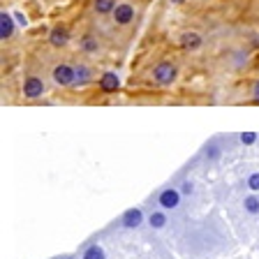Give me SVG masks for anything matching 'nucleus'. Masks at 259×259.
I'll return each mask as SVG.
<instances>
[{
  "label": "nucleus",
  "mask_w": 259,
  "mask_h": 259,
  "mask_svg": "<svg viewBox=\"0 0 259 259\" xmlns=\"http://www.w3.org/2000/svg\"><path fill=\"white\" fill-rule=\"evenodd\" d=\"M243 206H245V210L248 213H259V197H254V194H250V197H245V201H243Z\"/></svg>",
  "instance_id": "obj_14"
},
{
  "label": "nucleus",
  "mask_w": 259,
  "mask_h": 259,
  "mask_svg": "<svg viewBox=\"0 0 259 259\" xmlns=\"http://www.w3.org/2000/svg\"><path fill=\"white\" fill-rule=\"evenodd\" d=\"M248 188L252 190V192H259V174H250V178H248Z\"/></svg>",
  "instance_id": "obj_16"
},
{
  "label": "nucleus",
  "mask_w": 259,
  "mask_h": 259,
  "mask_svg": "<svg viewBox=\"0 0 259 259\" xmlns=\"http://www.w3.org/2000/svg\"><path fill=\"white\" fill-rule=\"evenodd\" d=\"M74 70H76V83H86V81L91 79V72H88L86 65H79Z\"/></svg>",
  "instance_id": "obj_15"
},
{
  "label": "nucleus",
  "mask_w": 259,
  "mask_h": 259,
  "mask_svg": "<svg viewBox=\"0 0 259 259\" xmlns=\"http://www.w3.org/2000/svg\"><path fill=\"white\" fill-rule=\"evenodd\" d=\"M83 259H107V257H104V250L100 245H88L86 252H83Z\"/></svg>",
  "instance_id": "obj_13"
},
{
  "label": "nucleus",
  "mask_w": 259,
  "mask_h": 259,
  "mask_svg": "<svg viewBox=\"0 0 259 259\" xmlns=\"http://www.w3.org/2000/svg\"><path fill=\"white\" fill-rule=\"evenodd\" d=\"M132 19H135V7L127 5V3L116 5V10H113V21L118 23V26H127Z\"/></svg>",
  "instance_id": "obj_3"
},
{
  "label": "nucleus",
  "mask_w": 259,
  "mask_h": 259,
  "mask_svg": "<svg viewBox=\"0 0 259 259\" xmlns=\"http://www.w3.org/2000/svg\"><path fill=\"white\" fill-rule=\"evenodd\" d=\"M118 86H120V81L113 72H107V74H102V79H100V88H102L104 93H116Z\"/></svg>",
  "instance_id": "obj_7"
},
{
  "label": "nucleus",
  "mask_w": 259,
  "mask_h": 259,
  "mask_svg": "<svg viewBox=\"0 0 259 259\" xmlns=\"http://www.w3.org/2000/svg\"><path fill=\"white\" fill-rule=\"evenodd\" d=\"M174 3H183V0H174Z\"/></svg>",
  "instance_id": "obj_23"
},
{
  "label": "nucleus",
  "mask_w": 259,
  "mask_h": 259,
  "mask_svg": "<svg viewBox=\"0 0 259 259\" xmlns=\"http://www.w3.org/2000/svg\"><path fill=\"white\" fill-rule=\"evenodd\" d=\"M160 206L162 208H176L178 206V201H181V190H174V188H169V190H162L160 192Z\"/></svg>",
  "instance_id": "obj_6"
},
{
  "label": "nucleus",
  "mask_w": 259,
  "mask_h": 259,
  "mask_svg": "<svg viewBox=\"0 0 259 259\" xmlns=\"http://www.w3.org/2000/svg\"><path fill=\"white\" fill-rule=\"evenodd\" d=\"M83 49H86V51H97L95 39H93V37H83Z\"/></svg>",
  "instance_id": "obj_18"
},
{
  "label": "nucleus",
  "mask_w": 259,
  "mask_h": 259,
  "mask_svg": "<svg viewBox=\"0 0 259 259\" xmlns=\"http://www.w3.org/2000/svg\"><path fill=\"white\" fill-rule=\"evenodd\" d=\"M148 222H151L153 229H162V227L167 225V215L162 213V210H155V213H151V218H148Z\"/></svg>",
  "instance_id": "obj_12"
},
{
  "label": "nucleus",
  "mask_w": 259,
  "mask_h": 259,
  "mask_svg": "<svg viewBox=\"0 0 259 259\" xmlns=\"http://www.w3.org/2000/svg\"><path fill=\"white\" fill-rule=\"evenodd\" d=\"M54 81L58 86H72V83H76V70L70 65H58L54 70Z\"/></svg>",
  "instance_id": "obj_1"
},
{
  "label": "nucleus",
  "mask_w": 259,
  "mask_h": 259,
  "mask_svg": "<svg viewBox=\"0 0 259 259\" xmlns=\"http://www.w3.org/2000/svg\"><path fill=\"white\" fill-rule=\"evenodd\" d=\"M141 220H144V213H141V208H127L123 213V218H120V225H123L125 229H135V227L141 225Z\"/></svg>",
  "instance_id": "obj_5"
},
{
  "label": "nucleus",
  "mask_w": 259,
  "mask_h": 259,
  "mask_svg": "<svg viewBox=\"0 0 259 259\" xmlns=\"http://www.w3.org/2000/svg\"><path fill=\"white\" fill-rule=\"evenodd\" d=\"M12 32H14V21H12V14H10V12H3V14H0V37L7 39V37H12Z\"/></svg>",
  "instance_id": "obj_9"
},
{
  "label": "nucleus",
  "mask_w": 259,
  "mask_h": 259,
  "mask_svg": "<svg viewBox=\"0 0 259 259\" xmlns=\"http://www.w3.org/2000/svg\"><path fill=\"white\" fill-rule=\"evenodd\" d=\"M206 155H208V157H218V155H220V151H218V146H210Z\"/></svg>",
  "instance_id": "obj_20"
},
{
  "label": "nucleus",
  "mask_w": 259,
  "mask_h": 259,
  "mask_svg": "<svg viewBox=\"0 0 259 259\" xmlns=\"http://www.w3.org/2000/svg\"><path fill=\"white\" fill-rule=\"evenodd\" d=\"M254 102L259 104V81H257V86H254Z\"/></svg>",
  "instance_id": "obj_21"
},
{
  "label": "nucleus",
  "mask_w": 259,
  "mask_h": 259,
  "mask_svg": "<svg viewBox=\"0 0 259 259\" xmlns=\"http://www.w3.org/2000/svg\"><path fill=\"white\" fill-rule=\"evenodd\" d=\"M23 93H26V97H30V100H35V97H42L44 81L37 79V76H28L26 83H23Z\"/></svg>",
  "instance_id": "obj_4"
},
{
  "label": "nucleus",
  "mask_w": 259,
  "mask_h": 259,
  "mask_svg": "<svg viewBox=\"0 0 259 259\" xmlns=\"http://www.w3.org/2000/svg\"><path fill=\"white\" fill-rule=\"evenodd\" d=\"M153 76H155L157 83L167 86V83H171V81L176 79V67H174L171 63H160L155 67V72H153Z\"/></svg>",
  "instance_id": "obj_2"
},
{
  "label": "nucleus",
  "mask_w": 259,
  "mask_h": 259,
  "mask_svg": "<svg viewBox=\"0 0 259 259\" xmlns=\"http://www.w3.org/2000/svg\"><path fill=\"white\" fill-rule=\"evenodd\" d=\"M181 44H183V49H199L201 37L197 35V32H185L183 37H181Z\"/></svg>",
  "instance_id": "obj_11"
},
{
  "label": "nucleus",
  "mask_w": 259,
  "mask_h": 259,
  "mask_svg": "<svg viewBox=\"0 0 259 259\" xmlns=\"http://www.w3.org/2000/svg\"><path fill=\"white\" fill-rule=\"evenodd\" d=\"M60 259H74V257H70V254H65V257H60Z\"/></svg>",
  "instance_id": "obj_22"
},
{
  "label": "nucleus",
  "mask_w": 259,
  "mask_h": 259,
  "mask_svg": "<svg viewBox=\"0 0 259 259\" xmlns=\"http://www.w3.org/2000/svg\"><path fill=\"white\" fill-rule=\"evenodd\" d=\"M93 7H95L97 14H113V10H116V0H95Z\"/></svg>",
  "instance_id": "obj_10"
},
{
  "label": "nucleus",
  "mask_w": 259,
  "mask_h": 259,
  "mask_svg": "<svg viewBox=\"0 0 259 259\" xmlns=\"http://www.w3.org/2000/svg\"><path fill=\"white\" fill-rule=\"evenodd\" d=\"M241 141L245 146H250V144H254V141H257V135H254V132H245V135H241Z\"/></svg>",
  "instance_id": "obj_17"
},
{
  "label": "nucleus",
  "mask_w": 259,
  "mask_h": 259,
  "mask_svg": "<svg viewBox=\"0 0 259 259\" xmlns=\"http://www.w3.org/2000/svg\"><path fill=\"white\" fill-rule=\"evenodd\" d=\"M181 192H183V194H190V192H192V183H188V181H185V183L181 185Z\"/></svg>",
  "instance_id": "obj_19"
},
{
  "label": "nucleus",
  "mask_w": 259,
  "mask_h": 259,
  "mask_svg": "<svg viewBox=\"0 0 259 259\" xmlns=\"http://www.w3.org/2000/svg\"><path fill=\"white\" fill-rule=\"evenodd\" d=\"M67 39H70V32H67V28L58 26L51 30V35H49V42L54 44V47H65L67 44Z\"/></svg>",
  "instance_id": "obj_8"
}]
</instances>
